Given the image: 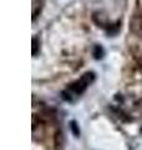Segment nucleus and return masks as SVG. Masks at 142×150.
<instances>
[{"label":"nucleus","instance_id":"nucleus-1","mask_svg":"<svg viewBox=\"0 0 142 150\" xmlns=\"http://www.w3.org/2000/svg\"><path fill=\"white\" fill-rule=\"evenodd\" d=\"M95 80V74L92 71L85 73L81 78L72 83L71 85L66 89L65 91H63V98L67 101H74L77 96H80L84 91L87 89V86Z\"/></svg>","mask_w":142,"mask_h":150},{"label":"nucleus","instance_id":"nucleus-4","mask_svg":"<svg viewBox=\"0 0 142 150\" xmlns=\"http://www.w3.org/2000/svg\"><path fill=\"white\" fill-rule=\"evenodd\" d=\"M37 39L36 38H34L32 39V55H36V53H37Z\"/></svg>","mask_w":142,"mask_h":150},{"label":"nucleus","instance_id":"nucleus-2","mask_svg":"<svg viewBox=\"0 0 142 150\" xmlns=\"http://www.w3.org/2000/svg\"><path fill=\"white\" fill-rule=\"evenodd\" d=\"M103 49H102V46L100 45H96L95 46V49H93V56H95V59H102L103 58Z\"/></svg>","mask_w":142,"mask_h":150},{"label":"nucleus","instance_id":"nucleus-3","mask_svg":"<svg viewBox=\"0 0 142 150\" xmlns=\"http://www.w3.org/2000/svg\"><path fill=\"white\" fill-rule=\"evenodd\" d=\"M70 128H71V130H72V133H74L75 137H79V135H80V130L77 129V124H76V121H71Z\"/></svg>","mask_w":142,"mask_h":150}]
</instances>
